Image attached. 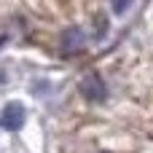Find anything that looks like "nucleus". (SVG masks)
Here are the masks:
<instances>
[{
  "instance_id": "nucleus-1",
  "label": "nucleus",
  "mask_w": 153,
  "mask_h": 153,
  "mask_svg": "<svg viewBox=\"0 0 153 153\" xmlns=\"http://www.w3.org/2000/svg\"><path fill=\"white\" fill-rule=\"evenodd\" d=\"M81 91H83L86 100H91V102H102V100L108 97V89H105V83H102V78H100L97 73H89V75L81 81Z\"/></svg>"
},
{
  "instance_id": "nucleus-2",
  "label": "nucleus",
  "mask_w": 153,
  "mask_h": 153,
  "mask_svg": "<svg viewBox=\"0 0 153 153\" xmlns=\"http://www.w3.org/2000/svg\"><path fill=\"white\" fill-rule=\"evenodd\" d=\"M22 124H24V108H22L19 102H8V105L3 108L0 126L8 129V132H16V129H22Z\"/></svg>"
},
{
  "instance_id": "nucleus-3",
  "label": "nucleus",
  "mask_w": 153,
  "mask_h": 153,
  "mask_svg": "<svg viewBox=\"0 0 153 153\" xmlns=\"http://www.w3.org/2000/svg\"><path fill=\"white\" fill-rule=\"evenodd\" d=\"M83 43H86V32H83L81 27H70V30H65V35H62V48H65L67 54L81 51Z\"/></svg>"
},
{
  "instance_id": "nucleus-4",
  "label": "nucleus",
  "mask_w": 153,
  "mask_h": 153,
  "mask_svg": "<svg viewBox=\"0 0 153 153\" xmlns=\"http://www.w3.org/2000/svg\"><path fill=\"white\" fill-rule=\"evenodd\" d=\"M126 3H129V0H116V11L124 13V11H126Z\"/></svg>"
}]
</instances>
